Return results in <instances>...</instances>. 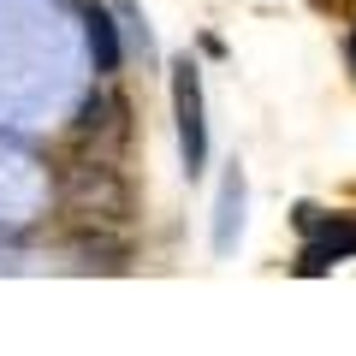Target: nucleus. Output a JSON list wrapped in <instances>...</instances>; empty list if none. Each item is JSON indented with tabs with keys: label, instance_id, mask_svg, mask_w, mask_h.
Instances as JSON below:
<instances>
[{
	"label": "nucleus",
	"instance_id": "1",
	"mask_svg": "<svg viewBox=\"0 0 356 356\" xmlns=\"http://www.w3.org/2000/svg\"><path fill=\"white\" fill-rule=\"evenodd\" d=\"M60 202H65V214L89 220V226H113V232H125L137 220L131 178L107 154H77L72 166H60Z\"/></svg>",
	"mask_w": 356,
	"mask_h": 356
},
{
	"label": "nucleus",
	"instance_id": "2",
	"mask_svg": "<svg viewBox=\"0 0 356 356\" xmlns=\"http://www.w3.org/2000/svg\"><path fill=\"white\" fill-rule=\"evenodd\" d=\"M172 113H178V149H184V166L202 172V166H208V125H202V77H196L191 60L172 65Z\"/></svg>",
	"mask_w": 356,
	"mask_h": 356
},
{
	"label": "nucleus",
	"instance_id": "3",
	"mask_svg": "<svg viewBox=\"0 0 356 356\" xmlns=\"http://www.w3.org/2000/svg\"><path fill=\"white\" fill-rule=\"evenodd\" d=\"M131 137V102L113 89H95L77 113V143H95V154H113Z\"/></svg>",
	"mask_w": 356,
	"mask_h": 356
},
{
	"label": "nucleus",
	"instance_id": "4",
	"mask_svg": "<svg viewBox=\"0 0 356 356\" xmlns=\"http://www.w3.org/2000/svg\"><path fill=\"white\" fill-rule=\"evenodd\" d=\"M72 255H77V267H102V273H125V261H131L125 238H113V226L77 232V238H72Z\"/></svg>",
	"mask_w": 356,
	"mask_h": 356
},
{
	"label": "nucleus",
	"instance_id": "5",
	"mask_svg": "<svg viewBox=\"0 0 356 356\" xmlns=\"http://www.w3.org/2000/svg\"><path fill=\"white\" fill-rule=\"evenodd\" d=\"M83 36H89V60H95V72H119V30H113V18L89 6Z\"/></svg>",
	"mask_w": 356,
	"mask_h": 356
},
{
	"label": "nucleus",
	"instance_id": "6",
	"mask_svg": "<svg viewBox=\"0 0 356 356\" xmlns=\"http://www.w3.org/2000/svg\"><path fill=\"white\" fill-rule=\"evenodd\" d=\"M339 255H356V226H327V238L303 250V273H327Z\"/></svg>",
	"mask_w": 356,
	"mask_h": 356
},
{
	"label": "nucleus",
	"instance_id": "7",
	"mask_svg": "<svg viewBox=\"0 0 356 356\" xmlns=\"http://www.w3.org/2000/svg\"><path fill=\"white\" fill-rule=\"evenodd\" d=\"M243 208V184L238 178H226V196H220V232H214V243L220 250H232V214Z\"/></svg>",
	"mask_w": 356,
	"mask_h": 356
},
{
	"label": "nucleus",
	"instance_id": "8",
	"mask_svg": "<svg viewBox=\"0 0 356 356\" xmlns=\"http://www.w3.org/2000/svg\"><path fill=\"white\" fill-rule=\"evenodd\" d=\"M350 60H356V36H350Z\"/></svg>",
	"mask_w": 356,
	"mask_h": 356
}]
</instances>
